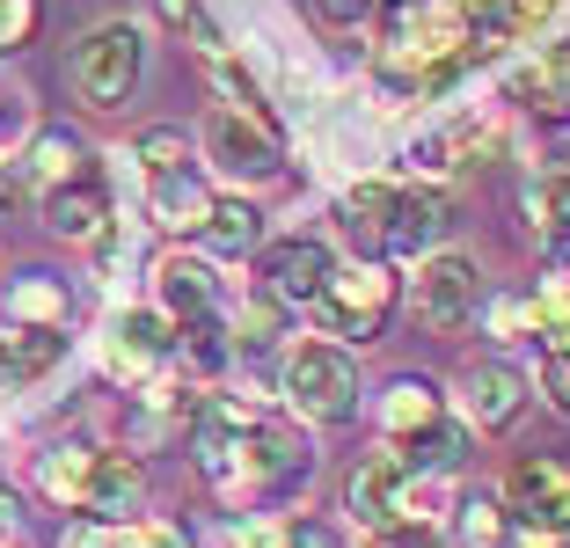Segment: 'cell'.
<instances>
[{"instance_id":"30bf717a","label":"cell","mask_w":570,"mask_h":548,"mask_svg":"<svg viewBox=\"0 0 570 548\" xmlns=\"http://www.w3.org/2000/svg\"><path fill=\"white\" fill-rule=\"evenodd\" d=\"M527 219H534L541 249L556 264H570V154H549V162L527 176Z\"/></svg>"},{"instance_id":"1f68e13d","label":"cell","mask_w":570,"mask_h":548,"mask_svg":"<svg viewBox=\"0 0 570 548\" xmlns=\"http://www.w3.org/2000/svg\"><path fill=\"white\" fill-rule=\"evenodd\" d=\"M256 548H344L322 519H285V527H256Z\"/></svg>"},{"instance_id":"f35d334b","label":"cell","mask_w":570,"mask_h":548,"mask_svg":"<svg viewBox=\"0 0 570 548\" xmlns=\"http://www.w3.org/2000/svg\"><path fill=\"white\" fill-rule=\"evenodd\" d=\"M549 402L570 417V351H556V359H549Z\"/></svg>"},{"instance_id":"4dcf8cb0","label":"cell","mask_w":570,"mask_h":548,"mask_svg":"<svg viewBox=\"0 0 570 548\" xmlns=\"http://www.w3.org/2000/svg\"><path fill=\"white\" fill-rule=\"evenodd\" d=\"M110 541L118 548H198L176 519H125V527H110Z\"/></svg>"},{"instance_id":"6da1fadb","label":"cell","mask_w":570,"mask_h":548,"mask_svg":"<svg viewBox=\"0 0 570 548\" xmlns=\"http://www.w3.org/2000/svg\"><path fill=\"white\" fill-rule=\"evenodd\" d=\"M198 461H205V476H213L227 498H264V490H278L285 476L307 468V447H301L293 424L249 410V402L213 395L198 410Z\"/></svg>"},{"instance_id":"7bdbcfd3","label":"cell","mask_w":570,"mask_h":548,"mask_svg":"<svg viewBox=\"0 0 570 548\" xmlns=\"http://www.w3.org/2000/svg\"><path fill=\"white\" fill-rule=\"evenodd\" d=\"M16 548H22V541H16Z\"/></svg>"},{"instance_id":"2e32d148","label":"cell","mask_w":570,"mask_h":548,"mask_svg":"<svg viewBox=\"0 0 570 548\" xmlns=\"http://www.w3.org/2000/svg\"><path fill=\"white\" fill-rule=\"evenodd\" d=\"M504 88H512V102H527L541 117H570V45H549L534 59H520Z\"/></svg>"},{"instance_id":"9a60e30c","label":"cell","mask_w":570,"mask_h":548,"mask_svg":"<svg viewBox=\"0 0 570 548\" xmlns=\"http://www.w3.org/2000/svg\"><path fill=\"white\" fill-rule=\"evenodd\" d=\"M139 505H147V468L125 461V453H96V482H88V519H102V527H125V519H139Z\"/></svg>"},{"instance_id":"3957f363","label":"cell","mask_w":570,"mask_h":548,"mask_svg":"<svg viewBox=\"0 0 570 548\" xmlns=\"http://www.w3.org/2000/svg\"><path fill=\"white\" fill-rule=\"evenodd\" d=\"M285 395H293V410L315 417V424H344V417L358 410V365L352 351L322 344V336H307V344L285 351Z\"/></svg>"},{"instance_id":"836d02e7","label":"cell","mask_w":570,"mask_h":548,"mask_svg":"<svg viewBox=\"0 0 570 548\" xmlns=\"http://www.w3.org/2000/svg\"><path fill=\"white\" fill-rule=\"evenodd\" d=\"M307 8H315L322 30H358V22L373 16V0H307Z\"/></svg>"},{"instance_id":"ab89813d","label":"cell","mask_w":570,"mask_h":548,"mask_svg":"<svg viewBox=\"0 0 570 548\" xmlns=\"http://www.w3.org/2000/svg\"><path fill=\"white\" fill-rule=\"evenodd\" d=\"M16 527H22V512H16V498L0 490V548H16Z\"/></svg>"},{"instance_id":"603a6c76","label":"cell","mask_w":570,"mask_h":548,"mask_svg":"<svg viewBox=\"0 0 570 548\" xmlns=\"http://www.w3.org/2000/svg\"><path fill=\"white\" fill-rule=\"evenodd\" d=\"M256 234H264V219H256V205H242V198H219L213 219H205V242H213L219 256L256 249Z\"/></svg>"},{"instance_id":"ac0fdd59","label":"cell","mask_w":570,"mask_h":548,"mask_svg":"<svg viewBox=\"0 0 570 548\" xmlns=\"http://www.w3.org/2000/svg\"><path fill=\"white\" fill-rule=\"evenodd\" d=\"M88 176V154L73 133H37L30 154H22V190L30 198H51V190H67V183Z\"/></svg>"},{"instance_id":"5b68a950","label":"cell","mask_w":570,"mask_h":548,"mask_svg":"<svg viewBox=\"0 0 570 548\" xmlns=\"http://www.w3.org/2000/svg\"><path fill=\"white\" fill-rule=\"evenodd\" d=\"M504 519H512L534 548L563 541V534H570V468L549 461V453L520 461L512 476H504Z\"/></svg>"},{"instance_id":"8fae6325","label":"cell","mask_w":570,"mask_h":548,"mask_svg":"<svg viewBox=\"0 0 570 548\" xmlns=\"http://www.w3.org/2000/svg\"><path fill=\"white\" fill-rule=\"evenodd\" d=\"M213 183L198 176V168H168V176H147V213L161 234H205V219H213Z\"/></svg>"},{"instance_id":"52a82bcc","label":"cell","mask_w":570,"mask_h":548,"mask_svg":"<svg viewBox=\"0 0 570 548\" xmlns=\"http://www.w3.org/2000/svg\"><path fill=\"white\" fill-rule=\"evenodd\" d=\"M410 476L417 468L403 461V453H366V461L352 468V490H344V505H352L358 527H395V519L410 512Z\"/></svg>"},{"instance_id":"60d3db41","label":"cell","mask_w":570,"mask_h":548,"mask_svg":"<svg viewBox=\"0 0 570 548\" xmlns=\"http://www.w3.org/2000/svg\"><path fill=\"white\" fill-rule=\"evenodd\" d=\"M0 388H16V359H8V336H0Z\"/></svg>"},{"instance_id":"e575fe53","label":"cell","mask_w":570,"mask_h":548,"mask_svg":"<svg viewBox=\"0 0 570 548\" xmlns=\"http://www.w3.org/2000/svg\"><path fill=\"white\" fill-rule=\"evenodd\" d=\"M490 330L498 336H534V300H498V307H490Z\"/></svg>"},{"instance_id":"8d00e7d4","label":"cell","mask_w":570,"mask_h":548,"mask_svg":"<svg viewBox=\"0 0 570 548\" xmlns=\"http://www.w3.org/2000/svg\"><path fill=\"white\" fill-rule=\"evenodd\" d=\"M373 548H446L432 527H410V519H395V527H381L373 534Z\"/></svg>"},{"instance_id":"ffe728a7","label":"cell","mask_w":570,"mask_h":548,"mask_svg":"<svg viewBox=\"0 0 570 548\" xmlns=\"http://www.w3.org/2000/svg\"><path fill=\"white\" fill-rule=\"evenodd\" d=\"M45 219H51V234H67V242H96V234L110 227V190H102L96 176H81V183H67V190L45 198Z\"/></svg>"},{"instance_id":"7c38bea8","label":"cell","mask_w":570,"mask_h":548,"mask_svg":"<svg viewBox=\"0 0 570 548\" xmlns=\"http://www.w3.org/2000/svg\"><path fill=\"white\" fill-rule=\"evenodd\" d=\"M461 410H469L475 432H512V417L527 410V381L504 359H483L469 381H461Z\"/></svg>"},{"instance_id":"f1b7e54d","label":"cell","mask_w":570,"mask_h":548,"mask_svg":"<svg viewBox=\"0 0 570 548\" xmlns=\"http://www.w3.org/2000/svg\"><path fill=\"white\" fill-rule=\"evenodd\" d=\"M387 213H395V183H352V190H344V219H352L358 234H381Z\"/></svg>"},{"instance_id":"5bb4252c","label":"cell","mask_w":570,"mask_h":548,"mask_svg":"<svg viewBox=\"0 0 570 548\" xmlns=\"http://www.w3.org/2000/svg\"><path fill=\"white\" fill-rule=\"evenodd\" d=\"M154 307H161L168 322H205V315H219V278L198 256H168V264L154 271Z\"/></svg>"},{"instance_id":"4316f807","label":"cell","mask_w":570,"mask_h":548,"mask_svg":"<svg viewBox=\"0 0 570 548\" xmlns=\"http://www.w3.org/2000/svg\"><path fill=\"white\" fill-rule=\"evenodd\" d=\"M534 336L549 344V359H556V351H570V278H549L534 293Z\"/></svg>"},{"instance_id":"d6986e66","label":"cell","mask_w":570,"mask_h":548,"mask_svg":"<svg viewBox=\"0 0 570 548\" xmlns=\"http://www.w3.org/2000/svg\"><path fill=\"white\" fill-rule=\"evenodd\" d=\"M439 417H446V402H439V388L424 381V373H403V381H387V402H381V424L395 447H410L417 432H432Z\"/></svg>"},{"instance_id":"44dd1931","label":"cell","mask_w":570,"mask_h":548,"mask_svg":"<svg viewBox=\"0 0 570 548\" xmlns=\"http://www.w3.org/2000/svg\"><path fill=\"white\" fill-rule=\"evenodd\" d=\"M88 482H96V447H51L45 461H37V490H45L51 505H67V512L88 505Z\"/></svg>"},{"instance_id":"484cf974","label":"cell","mask_w":570,"mask_h":548,"mask_svg":"<svg viewBox=\"0 0 570 548\" xmlns=\"http://www.w3.org/2000/svg\"><path fill=\"white\" fill-rule=\"evenodd\" d=\"M8 359H16V381H37V373H51V365L67 359V336L59 330H16L8 336Z\"/></svg>"},{"instance_id":"83f0119b","label":"cell","mask_w":570,"mask_h":548,"mask_svg":"<svg viewBox=\"0 0 570 548\" xmlns=\"http://www.w3.org/2000/svg\"><path fill=\"white\" fill-rule=\"evenodd\" d=\"M132 154H139V168H147V176L190 168V139L176 133V125H154V133H139V139H132Z\"/></svg>"},{"instance_id":"d4e9b609","label":"cell","mask_w":570,"mask_h":548,"mask_svg":"<svg viewBox=\"0 0 570 548\" xmlns=\"http://www.w3.org/2000/svg\"><path fill=\"white\" fill-rule=\"evenodd\" d=\"M504 498H469L461 505V519H453V541L461 548H504Z\"/></svg>"},{"instance_id":"d590c367","label":"cell","mask_w":570,"mask_h":548,"mask_svg":"<svg viewBox=\"0 0 570 548\" xmlns=\"http://www.w3.org/2000/svg\"><path fill=\"white\" fill-rule=\"evenodd\" d=\"M30 22H37L30 0H0V51H16L22 37H30Z\"/></svg>"},{"instance_id":"e0dca14e","label":"cell","mask_w":570,"mask_h":548,"mask_svg":"<svg viewBox=\"0 0 570 548\" xmlns=\"http://www.w3.org/2000/svg\"><path fill=\"white\" fill-rule=\"evenodd\" d=\"M176 322L161 315V307H125L118 315V336H110V373H125V381H139L147 365H161V351L176 344Z\"/></svg>"},{"instance_id":"d6a6232c","label":"cell","mask_w":570,"mask_h":548,"mask_svg":"<svg viewBox=\"0 0 570 548\" xmlns=\"http://www.w3.org/2000/svg\"><path fill=\"white\" fill-rule=\"evenodd\" d=\"M184 359L198 365V373H219V365H227V336L213 330V315H205V322H184Z\"/></svg>"},{"instance_id":"f546056e","label":"cell","mask_w":570,"mask_h":548,"mask_svg":"<svg viewBox=\"0 0 570 548\" xmlns=\"http://www.w3.org/2000/svg\"><path fill=\"white\" fill-rule=\"evenodd\" d=\"M154 8H161V22H168V30H184L198 51H213V59H219V45H227V37H219V22L205 16L198 0H154Z\"/></svg>"},{"instance_id":"277c9868","label":"cell","mask_w":570,"mask_h":548,"mask_svg":"<svg viewBox=\"0 0 570 548\" xmlns=\"http://www.w3.org/2000/svg\"><path fill=\"white\" fill-rule=\"evenodd\" d=\"M307 307H315V322L330 336H344V344H373L381 322H387V307H395V278L373 271V264H336Z\"/></svg>"},{"instance_id":"7a4b0ae2","label":"cell","mask_w":570,"mask_h":548,"mask_svg":"<svg viewBox=\"0 0 570 548\" xmlns=\"http://www.w3.org/2000/svg\"><path fill=\"white\" fill-rule=\"evenodd\" d=\"M139 59H147V45H139L132 22H96V30L73 37V88H81V102H96V110H118L125 96L139 88Z\"/></svg>"},{"instance_id":"74e56055","label":"cell","mask_w":570,"mask_h":548,"mask_svg":"<svg viewBox=\"0 0 570 548\" xmlns=\"http://www.w3.org/2000/svg\"><path fill=\"white\" fill-rule=\"evenodd\" d=\"M563 0H504V30H541Z\"/></svg>"},{"instance_id":"cb8c5ba5","label":"cell","mask_w":570,"mask_h":548,"mask_svg":"<svg viewBox=\"0 0 570 548\" xmlns=\"http://www.w3.org/2000/svg\"><path fill=\"white\" fill-rule=\"evenodd\" d=\"M403 461H410V468H461V461H469V432L439 417L432 432H417V439L403 447Z\"/></svg>"},{"instance_id":"7402d4cb","label":"cell","mask_w":570,"mask_h":548,"mask_svg":"<svg viewBox=\"0 0 570 548\" xmlns=\"http://www.w3.org/2000/svg\"><path fill=\"white\" fill-rule=\"evenodd\" d=\"M8 307H16L22 330H59V322H67V285L51 278V271H22V285L8 293Z\"/></svg>"},{"instance_id":"b9f144b4","label":"cell","mask_w":570,"mask_h":548,"mask_svg":"<svg viewBox=\"0 0 570 548\" xmlns=\"http://www.w3.org/2000/svg\"><path fill=\"white\" fill-rule=\"evenodd\" d=\"M0 198H8V176H0Z\"/></svg>"},{"instance_id":"ba28073f","label":"cell","mask_w":570,"mask_h":548,"mask_svg":"<svg viewBox=\"0 0 570 548\" xmlns=\"http://www.w3.org/2000/svg\"><path fill=\"white\" fill-rule=\"evenodd\" d=\"M475 300H483V271L469 256H424V271H417L424 330H453L461 315H475Z\"/></svg>"},{"instance_id":"8992f818","label":"cell","mask_w":570,"mask_h":548,"mask_svg":"<svg viewBox=\"0 0 570 548\" xmlns=\"http://www.w3.org/2000/svg\"><path fill=\"white\" fill-rule=\"evenodd\" d=\"M205 154L219 162V176L227 183H271L278 176V139H271L264 117H242V110H205Z\"/></svg>"},{"instance_id":"4fadbf2b","label":"cell","mask_w":570,"mask_h":548,"mask_svg":"<svg viewBox=\"0 0 570 548\" xmlns=\"http://www.w3.org/2000/svg\"><path fill=\"white\" fill-rule=\"evenodd\" d=\"M446 198L439 190H395V213H387L381 242L395 256H439V242H446Z\"/></svg>"},{"instance_id":"9c48e42d","label":"cell","mask_w":570,"mask_h":548,"mask_svg":"<svg viewBox=\"0 0 570 548\" xmlns=\"http://www.w3.org/2000/svg\"><path fill=\"white\" fill-rule=\"evenodd\" d=\"M330 271H336L330 242H315V234H285L278 249H264V293L271 300H315Z\"/></svg>"}]
</instances>
